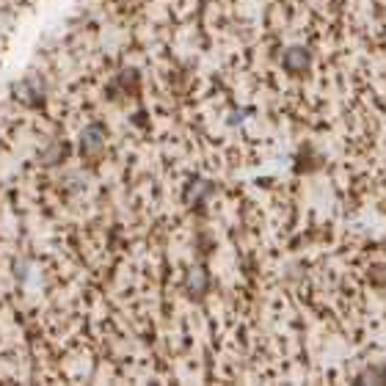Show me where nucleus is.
<instances>
[{
    "label": "nucleus",
    "instance_id": "nucleus-1",
    "mask_svg": "<svg viewBox=\"0 0 386 386\" xmlns=\"http://www.w3.org/2000/svg\"><path fill=\"white\" fill-rule=\"evenodd\" d=\"M105 127L102 125H89L83 132H80V141H77V149L86 160H100L102 152H105Z\"/></svg>",
    "mask_w": 386,
    "mask_h": 386
},
{
    "label": "nucleus",
    "instance_id": "nucleus-2",
    "mask_svg": "<svg viewBox=\"0 0 386 386\" xmlns=\"http://www.w3.org/2000/svg\"><path fill=\"white\" fill-rule=\"evenodd\" d=\"M14 94H17V100L25 102V105H42L44 102V86H42L39 77H25L22 83H17Z\"/></svg>",
    "mask_w": 386,
    "mask_h": 386
},
{
    "label": "nucleus",
    "instance_id": "nucleus-3",
    "mask_svg": "<svg viewBox=\"0 0 386 386\" xmlns=\"http://www.w3.org/2000/svg\"><path fill=\"white\" fill-rule=\"evenodd\" d=\"M284 66L292 72V75H301V72L309 66V55H306V50H301V47L290 50V53L284 55Z\"/></svg>",
    "mask_w": 386,
    "mask_h": 386
},
{
    "label": "nucleus",
    "instance_id": "nucleus-4",
    "mask_svg": "<svg viewBox=\"0 0 386 386\" xmlns=\"http://www.w3.org/2000/svg\"><path fill=\"white\" fill-rule=\"evenodd\" d=\"M66 152H69V146H66L64 141H53L42 152V163H44V166H58V163L66 157Z\"/></svg>",
    "mask_w": 386,
    "mask_h": 386
},
{
    "label": "nucleus",
    "instance_id": "nucleus-5",
    "mask_svg": "<svg viewBox=\"0 0 386 386\" xmlns=\"http://www.w3.org/2000/svg\"><path fill=\"white\" fill-rule=\"evenodd\" d=\"M116 86H119L122 91H127V94H135V89H138V75H135L132 69L122 72V75L116 77Z\"/></svg>",
    "mask_w": 386,
    "mask_h": 386
},
{
    "label": "nucleus",
    "instance_id": "nucleus-6",
    "mask_svg": "<svg viewBox=\"0 0 386 386\" xmlns=\"http://www.w3.org/2000/svg\"><path fill=\"white\" fill-rule=\"evenodd\" d=\"M188 290L193 292V295H202V292H204V273H202V270H193V273H190Z\"/></svg>",
    "mask_w": 386,
    "mask_h": 386
},
{
    "label": "nucleus",
    "instance_id": "nucleus-7",
    "mask_svg": "<svg viewBox=\"0 0 386 386\" xmlns=\"http://www.w3.org/2000/svg\"><path fill=\"white\" fill-rule=\"evenodd\" d=\"M364 378H373V381H386V370H367L364 375H359V381Z\"/></svg>",
    "mask_w": 386,
    "mask_h": 386
}]
</instances>
